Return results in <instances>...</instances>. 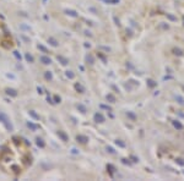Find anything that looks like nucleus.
<instances>
[{"mask_svg":"<svg viewBox=\"0 0 184 181\" xmlns=\"http://www.w3.org/2000/svg\"><path fill=\"white\" fill-rule=\"evenodd\" d=\"M0 47H4V48H11L12 47V39L10 33L8 32L4 22L0 20Z\"/></svg>","mask_w":184,"mask_h":181,"instance_id":"f03ea898","label":"nucleus"},{"mask_svg":"<svg viewBox=\"0 0 184 181\" xmlns=\"http://www.w3.org/2000/svg\"><path fill=\"white\" fill-rule=\"evenodd\" d=\"M33 163L30 144L20 136L10 138L0 149V169L12 177L26 172Z\"/></svg>","mask_w":184,"mask_h":181,"instance_id":"f257e3e1","label":"nucleus"}]
</instances>
